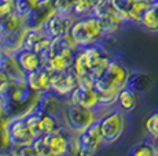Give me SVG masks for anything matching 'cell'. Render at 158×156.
I'll return each instance as SVG.
<instances>
[{"instance_id":"1","label":"cell","mask_w":158,"mask_h":156,"mask_svg":"<svg viewBox=\"0 0 158 156\" xmlns=\"http://www.w3.org/2000/svg\"><path fill=\"white\" fill-rule=\"evenodd\" d=\"M70 34L80 48L95 45L106 40L102 33L101 22L95 15L76 18L70 29Z\"/></svg>"},{"instance_id":"2","label":"cell","mask_w":158,"mask_h":156,"mask_svg":"<svg viewBox=\"0 0 158 156\" xmlns=\"http://www.w3.org/2000/svg\"><path fill=\"white\" fill-rule=\"evenodd\" d=\"M129 67L121 59L113 58L103 76L95 82L96 91H120L128 85L131 80Z\"/></svg>"},{"instance_id":"3","label":"cell","mask_w":158,"mask_h":156,"mask_svg":"<svg viewBox=\"0 0 158 156\" xmlns=\"http://www.w3.org/2000/svg\"><path fill=\"white\" fill-rule=\"evenodd\" d=\"M99 126H101L105 145H111V144L117 142L123 137L127 127L125 112L118 107L105 111L99 116Z\"/></svg>"},{"instance_id":"4","label":"cell","mask_w":158,"mask_h":156,"mask_svg":"<svg viewBox=\"0 0 158 156\" xmlns=\"http://www.w3.org/2000/svg\"><path fill=\"white\" fill-rule=\"evenodd\" d=\"M99 110H91L83 107L80 104H76L65 99V111H63V119L66 126L72 129L74 133L85 130L94 122H96L101 116Z\"/></svg>"},{"instance_id":"5","label":"cell","mask_w":158,"mask_h":156,"mask_svg":"<svg viewBox=\"0 0 158 156\" xmlns=\"http://www.w3.org/2000/svg\"><path fill=\"white\" fill-rule=\"evenodd\" d=\"M92 15H95L101 22L102 33L105 36V38L113 37L120 32V29L124 25H128L125 17L120 11L115 10L110 2L98 4L95 7V11H94Z\"/></svg>"},{"instance_id":"6","label":"cell","mask_w":158,"mask_h":156,"mask_svg":"<svg viewBox=\"0 0 158 156\" xmlns=\"http://www.w3.org/2000/svg\"><path fill=\"white\" fill-rule=\"evenodd\" d=\"M76 140H77V145H78V155L98 154L102 146L105 145L101 126H99V119L96 122H94L85 130L76 133Z\"/></svg>"},{"instance_id":"7","label":"cell","mask_w":158,"mask_h":156,"mask_svg":"<svg viewBox=\"0 0 158 156\" xmlns=\"http://www.w3.org/2000/svg\"><path fill=\"white\" fill-rule=\"evenodd\" d=\"M80 84V78L73 68L66 71L52 73L51 71V92L62 99H68Z\"/></svg>"},{"instance_id":"8","label":"cell","mask_w":158,"mask_h":156,"mask_svg":"<svg viewBox=\"0 0 158 156\" xmlns=\"http://www.w3.org/2000/svg\"><path fill=\"white\" fill-rule=\"evenodd\" d=\"M74 136V131L69 126H65L59 131L45 134L48 145V155L50 156H60L68 155L70 151V138Z\"/></svg>"},{"instance_id":"9","label":"cell","mask_w":158,"mask_h":156,"mask_svg":"<svg viewBox=\"0 0 158 156\" xmlns=\"http://www.w3.org/2000/svg\"><path fill=\"white\" fill-rule=\"evenodd\" d=\"M76 18L73 14H63V13H54L50 19L45 22L44 30L52 38L62 37V36L70 33V29L74 23Z\"/></svg>"},{"instance_id":"10","label":"cell","mask_w":158,"mask_h":156,"mask_svg":"<svg viewBox=\"0 0 158 156\" xmlns=\"http://www.w3.org/2000/svg\"><path fill=\"white\" fill-rule=\"evenodd\" d=\"M0 68L7 74L8 80L13 82L21 84L26 82L25 77L26 73L19 66V62L17 59V52L13 51H0Z\"/></svg>"},{"instance_id":"11","label":"cell","mask_w":158,"mask_h":156,"mask_svg":"<svg viewBox=\"0 0 158 156\" xmlns=\"http://www.w3.org/2000/svg\"><path fill=\"white\" fill-rule=\"evenodd\" d=\"M8 130L13 144H32L35 140L23 116L8 118Z\"/></svg>"},{"instance_id":"12","label":"cell","mask_w":158,"mask_h":156,"mask_svg":"<svg viewBox=\"0 0 158 156\" xmlns=\"http://www.w3.org/2000/svg\"><path fill=\"white\" fill-rule=\"evenodd\" d=\"M68 100L91 110H99V95L95 88H84L78 85Z\"/></svg>"},{"instance_id":"13","label":"cell","mask_w":158,"mask_h":156,"mask_svg":"<svg viewBox=\"0 0 158 156\" xmlns=\"http://www.w3.org/2000/svg\"><path fill=\"white\" fill-rule=\"evenodd\" d=\"M26 85L36 93L51 91V71L45 66L32 73H26Z\"/></svg>"},{"instance_id":"14","label":"cell","mask_w":158,"mask_h":156,"mask_svg":"<svg viewBox=\"0 0 158 156\" xmlns=\"http://www.w3.org/2000/svg\"><path fill=\"white\" fill-rule=\"evenodd\" d=\"M17 59L25 73H32L44 66L43 56L32 49H26V48L17 51Z\"/></svg>"},{"instance_id":"15","label":"cell","mask_w":158,"mask_h":156,"mask_svg":"<svg viewBox=\"0 0 158 156\" xmlns=\"http://www.w3.org/2000/svg\"><path fill=\"white\" fill-rule=\"evenodd\" d=\"M138 106V95L136 91L132 86L127 85L118 92V99H117V107L123 110L125 114L132 112Z\"/></svg>"},{"instance_id":"16","label":"cell","mask_w":158,"mask_h":156,"mask_svg":"<svg viewBox=\"0 0 158 156\" xmlns=\"http://www.w3.org/2000/svg\"><path fill=\"white\" fill-rule=\"evenodd\" d=\"M140 26L150 33L158 32V0H154L147 11L143 14L140 21Z\"/></svg>"},{"instance_id":"17","label":"cell","mask_w":158,"mask_h":156,"mask_svg":"<svg viewBox=\"0 0 158 156\" xmlns=\"http://www.w3.org/2000/svg\"><path fill=\"white\" fill-rule=\"evenodd\" d=\"M44 66L50 71H52V73H59V71H66V70H69V68H72L73 60L65 58L62 53L55 52L45 59Z\"/></svg>"},{"instance_id":"18","label":"cell","mask_w":158,"mask_h":156,"mask_svg":"<svg viewBox=\"0 0 158 156\" xmlns=\"http://www.w3.org/2000/svg\"><path fill=\"white\" fill-rule=\"evenodd\" d=\"M129 154L133 156H154L158 155V146L156 141L147 136V138L133 144L132 148L129 149Z\"/></svg>"},{"instance_id":"19","label":"cell","mask_w":158,"mask_h":156,"mask_svg":"<svg viewBox=\"0 0 158 156\" xmlns=\"http://www.w3.org/2000/svg\"><path fill=\"white\" fill-rule=\"evenodd\" d=\"M151 0H135L128 13V25H140V21L143 14L147 11V8L151 6Z\"/></svg>"},{"instance_id":"20","label":"cell","mask_w":158,"mask_h":156,"mask_svg":"<svg viewBox=\"0 0 158 156\" xmlns=\"http://www.w3.org/2000/svg\"><path fill=\"white\" fill-rule=\"evenodd\" d=\"M95 7H96L95 0H74L73 15H74V18L92 15L94 11H95Z\"/></svg>"},{"instance_id":"21","label":"cell","mask_w":158,"mask_h":156,"mask_svg":"<svg viewBox=\"0 0 158 156\" xmlns=\"http://www.w3.org/2000/svg\"><path fill=\"white\" fill-rule=\"evenodd\" d=\"M11 141L10 130H8V119H2L0 121V155H8L10 154Z\"/></svg>"},{"instance_id":"22","label":"cell","mask_w":158,"mask_h":156,"mask_svg":"<svg viewBox=\"0 0 158 156\" xmlns=\"http://www.w3.org/2000/svg\"><path fill=\"white\" fill-rule=\"evenodd\" d=\"M144 130L147 136L154 141H158V111L153 112L144 122Z\"/></svg>"},{"instance_id":"23","label":"cell","mask_w":158,"mask_h":156,"mask_svg":"<svg viewBox=\"0 0 158 156\" xmlns=\"http://www.w3.org/2000/svg\"><path fill=\"white\" fill-rule=\"evenodd\" d=\"M10 155L15 156H33L35 151H33L32 144H13L10 149Z\"/></svg>"},{"instance_id":"24","label":"cell","mask_w":158,"mask_h":156,"mask_svg":"<svg viewBox=\"0 0 158 156\" xmlns=\"http://www.w3.org/2000/svg\"><path fill=\"white\" fill-rule=\"evenodd\" d=\"M32 145H33V151H35L36 156H50L48 155V145H47L45 136L35 138L32 142Z\"/></svg>"},{"instance_id":"25","label":"cell","mask_w":158,"mask_h":156,"mask_svg":"<svg viewBox=\"0 0 158 156\" xmlns=\"http://www.w3.org/2000/svg\"><path fill=\"white\" fill-rule=\"evenodd\" d=\"M133 2H135V0H110L111 6L125 17L127 23H128V13H129L131 7H132Z\"/></svg>"},{"instance_id":"26","label":"cell","mask_w":158,"mask_h":156,"mask_svg":"<svg viewBox=\"0 0 158 156\" xmlns=\"http://www.w3.org/2000/svg\"><path fill=\"white\" fill-rule=\"evenodd\" d=\"M73 0H52V7L56 13L63 14H73Z\"/></svg>"},{"instance_id":"27","label":"cell","mask_w":158,"mask_h":156,"mask_svg":"<svg viewBox=\"0 0 158 156\" xmlns=\"http://www.w3.org/2000/svg\"><path fill=\"white\" fill-rule=\"evenodd\" d=\"M6 81H8V77H7V74L4 73V71L0 68V86L3 85V84L6 82Z\"/></svg>"},{"instance_id":"28","label":"cell","mask_w":158,"mask_h":156,"mask_svg":"<svg viewBox=\"0 0 158 156\" xmlns=\"http://www.w3.org/2000/svg\"><path fill=\"white\" fill-rule=\"evenodd\" d=\"M107 2H110V0H95L96 6H98V4H103V3H107Z\"/></svg>"},{"instance_id":"29","label":"cell","mask_w":158,"mask_h":156,"mask_svg":"<svg viewBox=\"0 0 158 156\" xmlns=\"http://www.w3.org/2000/svg\"><path fill=\"white\" fill-rule=\"evenodd\" d=\"M0 45H2V33H0Z\"/></svg>"},{"instance_id":"30","label":"cell","mask_w":158,"mask_h":156,"mask_svg":"<svg viewBox=\"0 0 158 156\" xmlns=\"http://www.w3.org/2000/svg\"><path fill=\"white\" fill-rule=\"evenodd\" d=\"M156 144H157V146H158V141H156Z\"/></svg>"},{"instance_id":"31","label":"cell","mask_w":158,"mask_h":156,"mask_svg":"<svg viewBox=\"0 0 158 156\" xmlns=\"http://www.w3.org/2000/svg\"><path fill=\"white\" fill-rule=\"evenodd\" d=\"M151 2H154V0H151Z\"/></svg>"},{"instance_id":"32","label":"cell","mask_w":158,"mask_h":156,"mask_svg":"<svg viewBox=\"0 0 158 156\" xmlns=\"http://www.w3.org/2000/svg\"><path fill=\"white\" fill-rule=\"evenodd\" d=\"M73 2H74V0H73Z\"/></svg>"}]
</instances>
